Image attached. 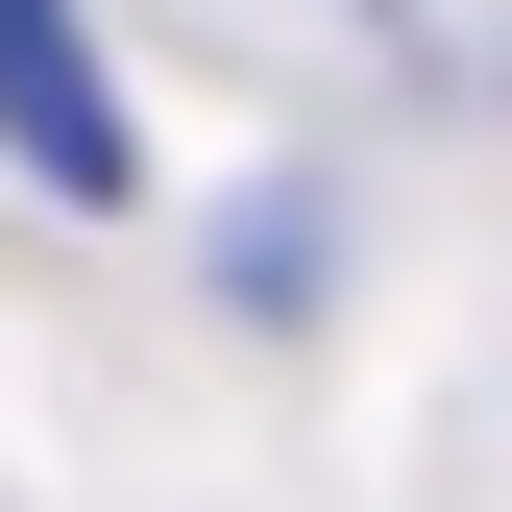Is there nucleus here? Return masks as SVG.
<instances>
[{
    "label": "nucleus",
    "instance_id": "1",
    "mask_svg": "<svg viewBox=\"0 0 512 512\" xmlns=\"http://www.w3.org/2000/svg\"><path fill=\"white\" fill-rule=\"evenodd\" d=\"M0 147H25L49 196H147V122H122V74H98L74 0H0Z\"/></svg>",
    "mask_w": 512,
    "mask_h": 512
}]
</instances>
